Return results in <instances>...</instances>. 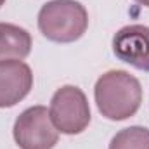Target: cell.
<instances>
[{"label": "cell", "mask_w": 149, "mask_h": 149, "mask_svg": "<svg viewBox=\"0 0 149 149\" xmlns=\"http://www.w3.org/2000/svg\"><path fill=\"white\" fill-rule=\"evenodd\" d=\"M94 97L99 113L113 121H123L139 111L142 102L141 81L123 70L104 73L94 87Z\"/></svg>", "instance_id": "6da1fadb"}, {"label": "cell", "mask_w": 149, "mask_h": 149, "mask_svg": "<svg viewBox=\"0 0 149 149\" xmlns=\"http://www.w3.org/2000/svg\"><path fill=\"white\" fill-rule=\"evenodd\" d=\"M88 26L87 9L76 0H50L38 12V30L56 43H71L83 37Z\"/></svg>", "instance_id": "7a4b0ae2"}, {"label": "cell", "mask_w": 149, "mask_h": 149, "mask_svg": "<svg viewBox=\"0 0 149 149\" xmlns=\"http://www.w3.org/2000/svg\"><path fill=\"white\" fill-rule=\"evenodd\" d=\"M49 114L54 127L61 134H81L90 123V108L87 95L74 85H64L52 95Z\"/></svg>", "instance_id": "3957f363"}, {"label": "cell", "mask_w": 149, "mask_h": 149, "mask_svg": "<svg viewBox=\"0 0 149 149\" xmlns=\"http://www.w3.org/2000/svg\"><path fill=\"white\" fill-rule=\"evenodd\" d=\"M14 141L21 149H54L59 130L54 127L45 106H31L14 121Z\"/></svg>", "instance_id": "277c9868"}, {"label": "cell", "mask_w": 149, "mask_h": 149, "mask_svg": "<svg viewBox=\"0 0 149 149\" xmlns=\"http://www.w3.org/2000/svg\"><path fill=\"white\" fill-rule=\"evenodd\" d=\"M113 52L135 70L149 71V26L128 24L113 37Z\"/></svg>", "instance_id": "5b68a950"}, {"label": "cell", "mask_w": 149, "mask_h": 149, "mask_svg": "<svg viewBox=\"0 0 149 149\" xmlns=\"http://www.w3.org/2000/svg\"><path fill=\"white\" fill-rule=\"evenodd\" d=\"M33 88L31 68L19 59L0 61V108H12Z\"/></svg>", "instance_id": "8992f818"}, {"label": "cell", "mask_w": 149, "mask_h": 149, "mask_svg": "<svg viewBox=\"0 0 149 149\" xmlns=\"http://www.w3.org/2000/svg\"><path fill=\"white\" fill-rule=\"evenodd\" d=\"M31 52V35L10 23H0V61L19 59L23 61Z\"/></svg>", "instance_id": "52a82bcc"}, {"label": "cell", "mask_w": 149, "mask_h": 149, "mask_svg": "<svg viewBox=\"0 0 149 149\" xmlns=\"http://www.w3.org/2000/svg\"><path fill=\"white\" fill-rule=\"evenodd\" d=\"M109 149H149V128L135 125L120 130L111 139Z\"/></svg>", "instance_id": "ba28073f"}, {"label": "cell", "mask_w": 149, "mask_h": 149, "mask_svg": "<svg viewBox=\"0 0 149 149\" xmlns=\"http://www.w3.org/2000/svg\"><path fill=\"white\" fill-rule=\"evenodd\" d=\"M135 2H139V3H142V5L149 7V0H135Z\"/></svg>", "instance_id": "9c48e42d"}, {"label": "cell", "mask_w": 149, "mask_h": 149, "mask_svg": "<svg viewBox=\"0 0 149 149\" xmlns=\"http://www.w3.org/2000/svg\"><path fill=\"white\" fill-rule=\"evenodd\" d=\"M5 3V0H0V9H2V5Z\"/></svg>", "instance_id": "30bf717a"}]
</instances>
